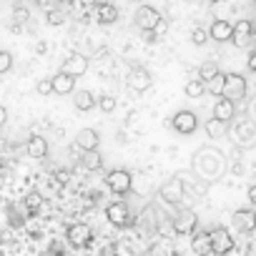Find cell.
<instances>
[{"mask_svg": "<svg viewBox=\"0 0 256 256\" xmlns=\"http://www.w3.org/2000/svg\"><path fill=\"white\" fill-rule=\"evenodd\" d=\"M226 171H228V156L216 146H201L191 156V174L196 178H201L204 184L221 181L226 176Z\"/></svg>", "mask_w": 256, "mask_h": 256, "instance_id": "obj_1", "label": "cell"}, {"mask_svg": "<svg viewBox=\"0 0 256 256\" xmlns=\"http://www.w3.org/2000/svg\"><path fill=\"white\" fill-rule=\"evenodd\" d=\"M246 90H248V83H246V76L241 73H224V88H221V96L228 98V100H244L246 98Z\"/></svg>", "mask_w": 256, "mask_h": 256, "instance_id": "obj_2", "label": "cell"}, {"mask_svg": "<svg viewBox=\"0 0 256 256\" xmlns=\"http://www.w3.org/2000/svg\"><path fill=\"white\" fill-rule=\"evenodd\" d=\"M106 186L113 194L126 196V194H131V188H134V176H131V171H126V168H113V171L106 174Z\"/></svg>", "mask_w": 256, "mask_h": 256, "instance_id": "obj_3", "label": "cell"}, {"mask_svg": "<svg viewBox=\"0 0 256 256\" xmlns=\"http://www.w3.org/2000/svg\"><path fill=\"white\" fill-rule=\"evenodd\" d=\"M208 246L211 254L216 256H226L228 251H234V236L226 226H216L214 231H208Z\"/></svg>", "mask_w": 256, "mask_h": 256, "instance_id": "obj_4", "label": "cell"}, {"mask_svg": "<svg viewBox=\"0 0 256 256\" xmlns=\"http://www.w3.org/2000/svg\"><path fill=\"white\" fill-rule=\"evenodd\" d=\"M126 83H128V88H131L134 93H146L154 86V76H151L148 68L134 66L131 70H128V76H126Z\"/></svg>", "mask_w": 256, "mask_h": 256, "instance_id": "obj_5", "label": "cell"}, {"mask_svg": "<svg viewBox=\"0 0 256 256\" xmlns=\"http://www.w3.org/2000/svg\"><path fill=\"white\" fill-rule=\"evenodd\" d=\"M158 196H161V201H166V204H171V206H178V204H184V198H186V191H184V184H181V178H178V176H171L166 184H161V188H158Z\"/></svg>", "mask_w": 256, "mask_h": 256, "instance_id": "obj_6", "label": "cell"}, {"mask_svg": "<svg viewBox=\"0 0 256 256\" xmlns=\"http://www.w3.org/2000/svg\"><path fill=\"white\" fill-rule=\"evenodd\" d=\"M171 126H174L176 134L191 136V134L198 131V116L194 110H176V116L171 118Z\"/></svg>", "mask_w": 256, "mask_h": 256, "instance_id": "obj_7", "label": "cell"}, {"mask_svg": "<svg viewBox=\"0 0 256 256\" xmlns=\"http://www.w3.org/2000/svg\"><path fill=\"white\" fill-rule=\"evenodd\" d=\"M134 20H136V26L141 28V33H146V30H154V28L158 26V20H161V13H158L154 6H146V3H141V6L136 8V16H134Z\"/></svg>", "mask_w": 256, "mask_h": 256, "instance_id": "obj_8", "label": "cell"}, {"mask_svg": "<svg viewBox=\"0 0 256 256\" xmlns=\"http://www.w3.org/2000/svg\"><path fill=\"white\" fill-rule=\"evenodd\" d=\"M66 238H68V244L70 246H76V248H83V246H88L90 241H93V231H90V226L88 224H70L68 226V231H66Z\"/></svg>", "mask_w": 256, "mask_h": 256, "instance_id": "obj_9", "label": "cell"}, {"mask_svg": "<svg viewBox=\"0 0 256 256\" xmlns=\"http://www.w3.org/2000/svg\"><path fill=\"white\" fill-rule=\"evenodd\" d=\"M106 218L113 224V226H118V228H123V226H131V211H128V206L123 204V201H113V204H108L106 206Z\"/></svg>", "mask_w": 256, "mask_h": 256, "instance_id": "obj_10", "label": "cell"}, {"mask_svg": "<svg viewBox=\"0 0 256 256\" xmlns=\"http://www.w3.org/2000/svg\"><path fill=\"white\" fill-rule=\"evenodd\" d=\"M251 40H254V23L251 20H238L231 30V40L236 48H251Z\"/></svg>", "mask_w": 256, "mask_h": 256, "instance_id": "obj_11", "label": "cell"}, {"mask_svg": "<svg viewBox=\"0 0 256 256\" xmlns=\"http://www.w3.org/2000/svg\"><path fill=\"white\" fill-rule=\"evenodd\" d=\"M196 226H198V216H196V211H191V208H181V211L176 214V218H174V231L181 234V236L194 234Z\"/></svg>", "mask_w": 256, "mask_h": 256, "instance_id": "obj_12", "label": "cell"}, {"mask_svg": "<svg viewBox=\"0 0 256 256\" xmlns=\"http://www.w3.org/2000/svg\"><path fill=\"white\" fill-rule=\"evenodd\" d=\"M60 70L68 73V76H73V78H80V76L88 73V58H86L83 53H70V56L63 60Z\"/></svg>", "mask_w": 256, "mask_h": 256, "instance_id": "obj_13", "label": "cell"}, {"mask_svg": "<svg viewBox=\"0 0 256 256\" xmlns=\"http://www.w3.org/2000/svg\"><path fill=\"white\" fill-rule=\"evenodd\" d=\"M256 141V134H254V123L251 120H238L236 123V131H234V144L238 148H251Z\"/></svg>", "mask_w": 256, "mask_h": 256, "instance_id": "obj_14", "label": "cell"}, {"mask_svg": "<svg viewBox=\"0 0 256 256\" xmlns=\"http://www.w3.org/2000/svg\"><path fill=\"white\" fill-rule=\"evenodd\" d=\"M76 146L80 151H98L100 146V134L96 131V128H80V131L76 134Z\"/></svg>", "mask_w": 256, "mask_h": 256, "instance_id": "obj_15", "label": "cell"}, {"mask_svg": "<svg viewBox=\"0 0 256 256\" xmlns=\"http://www.w3.org/2000/svg\"><path fill=\"white\" fill-rule=\"evenodd\" d=\"M234 116H236V103L228 100V98H224V96H218L216 103H214V116L211 118H216V120H221V123L228 126L234 120Z\"/></svg>", "mask_w": 256, "mask_h": 256, "instance_id": "obj_16", "label": "cell"}, {"mask_svg": "<svg viewBox=\"0 0 256 256\" xmlns=\"http://www.w3.org/2000/svg\"><path fill=\"white\" fill-rule=\"evenodd\" d=\"M234 226H236L238 231H244V234H251V231L256 228V214H254V208L246 206V208L234 211Z\"/></svg>", "mask_w": 256, "mask_h": 256, "instance_id": "obj_17", "label": "cell"}, {"mask_svg": "<svg viewBox=\"0 0 256 256\" xmlns=\"http://www.w3.org/2000/svg\"><path fill=\"white\" fill-rule=\"evenodd\" d=\"M231 30H234V23H231V20H214L206 33H208V40L228 43V40H231Z\"/></svg>", "mask_w": 256, "mask_h": 256, "instance_id": "obj_18", "label": "cell"}, {"mask_svg": "<svg viewBox=\"0 0 256 256\" xmlns=\"http://www.w3.org/2000/svg\"><path fill=\"white\" fill-rule=\"evenodd\" d=\"M50 83H53V93H58V96H70L76 90V78L68 76V73H63V70H58L50 78Z\"/></svg>", "mask_w": 256, "mask_h": 256, "instance_id": "obj_19", "label": "cell"}, {"mask_svg": "<svg viewBox=\"0 0 256 256\" xmlns=\"http://www.w3.org/2000/svg\"><path fill=\"white\" fill-rule=\"evenodd\" d=\"M26 154H28L30 158H36V161L46 158V156H48V141H46L43 136H30V138L26 141Z\"/></svg>", "mask_w": 256, "mask_h": 256, "instance_id": "obj_20", "label": "cell"}, {"mask_svg": "<svg viewBox=\"0 0 256 256\" xmlns=\"http://www.w3.org/2000/svg\"><path fill=\"white\" fill-rule=\"evenodd\" d=\"M96 16H98L100 26H113L118 20V8L113 3H98L96 6Z\"/></svg>", "mask_w": 256, "mask_h": 256, "instance_id": "obj_21", "label": "cell"}, {"mask_svg": "<svg viewBox=\"0 0 256 256\" xmlns=\"http://www.w3.org/2000/svg\"><path fill=\"white\" fill-rule=\"evenodd\" d=\"M73 103H76V110H80V113H88V110H93V108H96V96H93L90 90L80 88V90H76V98H73Z\"/></svg>", "mask_w": 256, "mask_h": 256, "instance_id": "obj_22", "label": "cell"}, {"mask_svg": "<svg viewBox=\"0 0 256 256\" xmlns=\"http://www.w3.org/2000/svg\"><path fill=\"white\" fill-rule=\"evenodd\" d=\"M80 166H83L86 171H98V168L103 166V158H100L98 151H83V156H80Z\"/></svg>", "mask_w": 256, "mask_h": 256, "instance_id": "obj_23", "label": "cell"}, {"mask_svg": "<svg viewBox=\"0 0 256 256\" xmlns=\"http://www.w3.org/2000/svg\"><path fill=\"white\" fill-rule=\"evenodd\" d=\"M226 134H228V126H226V123H221V120H216V118L206 120V136H208L211 141H216V138H221V136H226Z\"/></svg>", "mask_w": 256, "mask_h": 256, "instance_id": "obj_24", "label": "cell"}, {"mask_svg": "<svg viewBox=\"0 0 256 256\" xmlns=\"http://www.w3.org/2000/svg\"><path fill=\"white\" fill-rule=\"evenodd\" d=\"M194 251L201 254V256H208V254H211V246H208V231H194Z\"/></svg>", "mask_w": 256, "mask_h": 256, "instance_id": "obj_25", "label": "cell"}, {"mask_svg": "<svg viewBox=\"0 0 256 256\" xmlns=\"http://www.w3.org/2000/svg\"><path fill=\"white\" fill-rule=\"evenodd\" d=\"M204 88H206V90H208L214 98H218V96H221V88H224V73L218 70V73H216L211 80H206V83H204Z\"/></svg>", "mask_w": 256, "mask_h": 256, "instance_id": "obj_26", "label": "cell"}, {"mask_svg": "<svg viewBox=\"0 0 256 256\" xmlns=\"http://www.w3.org/2000/svg\"><path fill=\"white\" fill-rule=\"evenodd\" d=\"M13 63H16L13 53H10V50H6V48H0V76L10 73V70H13Z\"/></svg>", "mask_w": 256, "mask_h": 256, "instance_id": "obj_27", "label": "cell"}, {"mask_svg": "<svg viewBox=\"0 0 256 256\" xmlns=\"http://www.w3.org/2000/svg\"><path fill=\"white\" fill-rule=\"evenodd\" d=\"M184 93H186L188 98H201V96L206 93V88H204V83H201L198 78H194V80H188V83H186Z\"/></svg>", "mask_w": 256, "mask_h": 256, "instance_id": "obj_28", "label": "cell"}, {"mask_svg": "<svg viewBox=\"0 0 256 256\" xmlns=\"http://www.w3.org/2000/svg\"><path fill=\"white\" fill-rule=\"evenodd\" d=\"M216 73H218V66H216L214 60H208V63H204V66L198 68V80H201V83H206V80H211Z\"/></svg>", "mask_w": 256, "mask_h": 256, "instance_id": "obj_29", "label": "cell"}, {"mask_svg": "<svg viewBox=\"0 0 256 256\" xmlns=\"http://www.w3.org/2000/svg\"><path fill=\"white\" fill-rule=\"evenodd\" d=\"M96 106H98L103 113H113V110H116V106H118V100H116L110 93H106V96L96 98Z\"/></svg>", "mask_w": 256, "mask_h": 256, "instance_id": "obj_30", "label": "cell"}, {"mask_svg": "<svg viewBox=\"0 0 256 256\" xmlns=\"http://www.w3.org/2000/svg\"><path fill=\"white\" fill-rule=\"evenodd\" d=\"M46 20H48V26L58 28V26H63V23H66V13H63V10H58V8L46 10Z\"/></svg>", "mask_w": 256, "mask_h": 256, "instance_id": "obj_31", "label": "cell"}, {"mask_svg": "<svg viewBox=\"0 0 256 256\" xmlns=\"http://www.w3.org/2000/svg\"><path fill=\"white\" fill-rule=\"evenodd\" d=\"M13 20H16V26H26V23L30 20V10L23 8V6H18V8L13 10Z\"/></svg>", "mask_w": 256, "mask_h": 256, "instance_id": "obj_32", "label": "cell"}, {"mask_svg": "<svg viewBox=\"0 0 256 256\" xmlns=\"http://www.w3.org/2000/svg\"><path fill=\"white\" fill-rule=\"evenodd\" d=\"M191 43H194V46H206V43H208V33L196 26V28L191 30Z\"/></svg>", "mask_w": 256, "mask_h": 256, "instance_id": "obj_33", "label": "cell"}, {"mask_svg": "<svg viewBox=\"0 0 256 256\" xmlns=\"http://www.w3.org/2000/svg\"><path fill=\"white\" fill-rule=\"evenodd\" d=\"M36 93H38V96H50V93H53L50 78H40V80L36 83Z\"/></svg>", "mask_w": 256, "mask_h": 256, "instance_id": "obj_34", "label": "cell"}, {"mask_svg": "<svg viewBox=\"0 0 256 256\" xmlns=\"http://www.w3.org/2000/svg\"><path fill=\"white\" fill-rule=\"evenodd\" d=\"M246 68L254 73L256 70V50L254 48H248V58H246Z\"/></svg>", "mask_w": 256, "mask_h": 256, "instance_id": "obj_35", "label": "cell"}, {"mask_svg": "<svg viewBox=\"0 0 256 256\" xmlns=\"http://www.w3.org/2000/svg\"><path fill=\"white\" fill-rule=\"evenodd\" d=\"M166 30H168V23L161 18V20H158V26L154 28V33H156V38H161V36H166Z\"/></svg>", "mask_w": 256, "mask_h": 256, "instance_id": "obj_36", "label": "cell"}, {"mask_svg": "<svg viewBox=\"0 0 256 256\" xmlns=\"http://www.w3.org/2000/svg\"><path fill=\"white\" fill-rule=\"evenodd\" d=\"M56 3H58V0H38V6H40V8H46V10H53V8H56Z\"/></svg>", "mask_w": 256, "mask_h": 256, "instance_id": "obj_37", "label": "cell"}, {"mask_svg": "<svg viewBox=\"0 0 256 256\" xmlns=\"http://www.w3.org/2000/svg\"><path fill=\"white\" fill-rule=\"evenodd\" d=\"M8 123V108L6 106H0V128H3Z\"/></svg>", "mask_w": 256, "mask_h": 256, "instance_id": "obj_38", "label": "cell"}, {"mask_svg": "<svg viewBox=\"0 0 256 256\" xmlns=\"http://www.w3.org/2000/svg\"><path fill=\"white\" fill-rule=\"evenodd\" d=\"M46 50H48V43H46V40H38V43H36V53H40V56H43Z\"/></svg>", "mask_w": 256, "mask_h": 256, "instance_id": "obj_39", "label": "cell"}, {"mask_svg": "<svg viewBox=\"0 0 256 256\" xmlns=\"http://www.w3.org/2000/svg\"><path fill=\"white\" fill-rule=\"evenodd\" d=\"M246 196H248V204H256V186H254V184L248 186V194H246Z\"/></svg>", "mask_w": 256, "mask_h": 256, "instance_id": "obj_40", "label": "cell"}, {"mask_svg": "<svg viewBox=\"0 0 256 256\" xmlns=\"http://www.w3.org/2000/svg\"><path fill=\"white\" fill-rule=\"evenodd\" d=\"M28 204H30V206H38V204H40V196H38V194L28 196Z\"/></svg>", "mask_w": 256, "mask_h": 256, "instance_id": "obj_41", "label": "cell"}, {"mask_svg": "<svg viewBox=\"0 0 256 256\" xmlns=\"http://www.w3.org/2000/svg\"><path fill=\"white\" fill-rule=\"evenodd\" d=\"M80 6H86V8H90V6H96V0H80Z\"/></svg>", "mask_w": 256, "mask_h": 256, "instance_id": "obj_42", "label": "cell"}, {"mask_svg": "<svg viewBox=\"0 0 256 256\" xmlns=\"http://www.w3.org/2000/svg\"><path fill=\"white\" fill-rule=\"evenodd\" d=\"M211 3H224V0H211Z\"/></svg>", "mask_w": 256, "mask_h": 256, "instance_id": "obj_43", "label": "cell"}, {"mask_svg": "<svg viewBox=\"0 0 256 256\" xmlns=\"http://www.w3.org/2000/svg\"><path fill=\"white\" fill-rule=\"evenodd\" d=\"M131 3H141V0H131Z\"/></svg>", "mask_w": 256, "mask_h": 256, "instance_id": "obj_44", "label": "cell"}]
</instances>
